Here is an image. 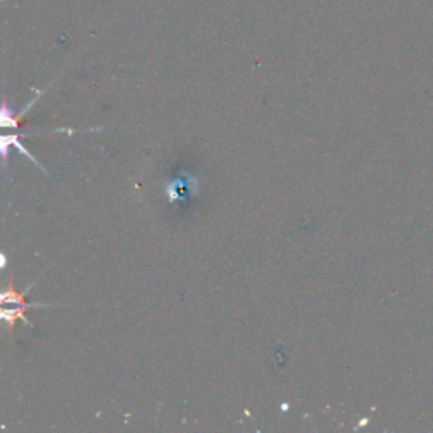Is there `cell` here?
I'll list each match as a JSON object with an SVG mask.
<instances>
[{
  "instance_id": "obj_1",
  "label": "cell",
  "mask_w": 433,
  "mask_h": 433,
  "mask_svg": "<svg viewBox=\"0 0 433 433\" xmlns=\"http://www.w3.org/2000/svg\"><path fill=\"white\" fill-rule=\"evenodd\" d=\"M19 137H21V134H10V136H3V137H2V145H0V154H2L3 166H6V164H7V158H9V149H10V148H15L19 152H21V154H24L26 158H29V159H30V163L36 164V166L39 168V170H43L44 173L48 175V171L44 170L43 164L37 163V159L34 158V156L30 154L28 149H26L24 145L21 144V141H19Z\"/></svg>"
},
{
  "instance_id": "obj_4",
  "label": "cell",
  "mask_w": 433,
  "mask_h": 433,
  "mask_svg": "<svg viewBox=\"0 0 433 433\" xmlns=\"http://www.w3.org/2000/svg\"><path fill=\"white\" fill-rule=\"evenodd\" d=\"M28 308H29V306L21 305V306H19V308H14V310H2V313H0V315H2V318L7 321V324H14V320H17V318H21V320L24 321L26 325H29V327H33V321H30L29 318L24 315V312H26V310H28Z\"/></svg>"
},
{
  "instance_id": "obj_2",
  "label": "cell",
  "mask_w": 433,
  "mask_h": 433,
  "mask_svg": "<svg viewBox=\"0 0 433 433\" xmlns=\"http://www.w3.org/2000/svg\"><path fill=\"white\" fill-rule=\"evenodd\" d=\"M43 94H44V90L39 91V94L36 95V98H34L33 102H29L28 107H26V109H22L21 112L17 114V116H14L12 110H10L9 107H7V102H3V105H2V117H0V125H2V127H14V129L17 127L19 121H21V118L26 116V112H29L30 107H33L34 103L37 102V98H39Z\"/></svg>"
},
{
  "instance_id": "obj_3",
  "label": "cell",
  "mask_w": 433,
  "mask_h": 433,
  "mask_svg": "<svg viewBox=\"0 0 433 433\" xmlns=\"http://www.w3.org/2000/svg\"><path fill=\"white\" fill-rule=\"evenodd\" d=\"M34 285L28 286V290H24L22 293H15V291L10 288L7 291H3L2 297H0V301L2 303H14V305H24V306H29V308H36V306H51V305H43V303H24V297H28L29 290L33 288Z\"/></svg>"
}]
</instances>
